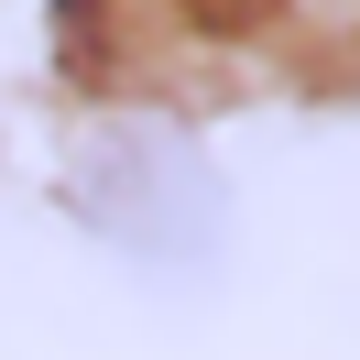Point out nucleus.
<instances>
[{
    "label": "nucleus",
    "mask_w": 360,
    "mask_h": 360,
    "mask_svg": "<svg viewBox=\"0 0 360 360\" xmlns=\"http://www.w3.org/2000/svg\"><path fill=\"white\" fill-rule=\"evenodd\" d=\"M66 207L142 273H207L229 251V186L175 120H98L66 164Z\"/></svg>",
    "instance_id": "obj_1"
}]
</instances>
